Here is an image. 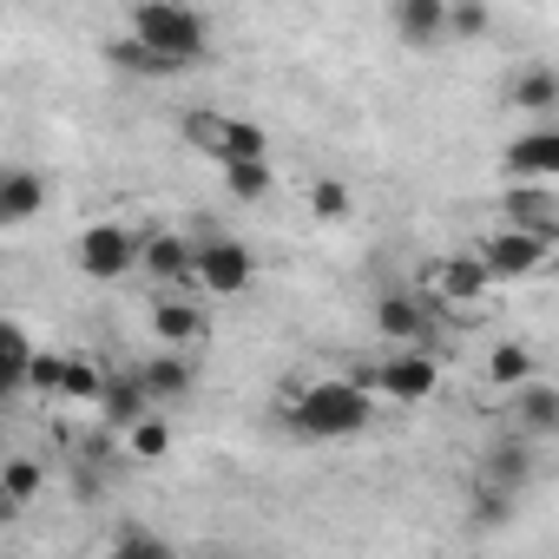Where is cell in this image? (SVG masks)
<instances>
[{"instance_id":"6da1fadb","label":"cell","mask_w":559,"mask_h":559,"mask_svg":"<svg viewBox=\"0 0 559 559\" xmlns=\"http://www.w3.org/2000/svg\"><path fill=\"white\" fill-rule=\"evenodd\" d=\"M376 421V395L369 389H356L349 376H336V382H317L297 408H290V428L297 435H317V441H336V435H362Z\"/></svg>"},{"instance_id":"7a4b0ae2","label":"cell","mask_w":559,"mask_h":559,"mask_svg":"<svg viewBox=\"0 0 559 559\" xmlns=\"http://www.w3.org/2000/svg\"><path fill=\"white\" fill-rule=\"evenodd\" d=\"M132 40H145L152 53H165L178 67H198L211 27H204V14L178 8V0H145V8H132Z\"/></svg>"},{"instance_id":"3957f363","label":"cell","mask_w":559,"mask_h":559,"mask_svg":"<svg viewBox=\"0 0 559 559\" xmlns=\"http://www.w3.org/2000/svg\"><path fill=\"white\" fill-rule=\"evenodd\" d=\"M185 139L198 145V152H211L217 165H250V158H270V145H263V126H250V119H230V112H185Z\"/></svg>"},{"instance_id":"277c9868","label":"cell","mask_w":559,"mask_h":559,"mask_svg":"<svg viewBox=\"0 0 559 559\" xmlns=\"http://www.w3.org/2000/svg\"><path fill=\"white\" fill-rule=\"evenodd\" d=\"M250 276H257V263H250V250L237 243V237H204L198 243V284L211 290V297H237V290H250Z\"/></svg>"},{"instance_id":"5b68a950","label":"cell","mask_w":559,"mask_h":559,"mask_svg":"<svg viewBox=\"0 0 559 559\" xmlns=\"http://www.w3.org/2000/svg\"><path fill=\"white\" fill-rule=\"evenodd\" d=\"M546 243L552 237H533V230H493L487 243H480V263L493 270V276H533L539 263H546Z\"/></svg>"},{"instance_id":"8992f818","label":"cell","mask_w":559,"mask_h":559,"mask_svg":"<svg viewBox=\"0 0 559 559\" xmlns=\"http://www.w3.org/2000/svg\"><path fill=\"white\" fill-rule=\"evenodd\" d=\"M435 382H441V369H435L421 349H402V356L376 362V389H382L389 402H428V395H435Z\"/></svg>"},{"instance_id":"52a82bcc","label":"cell","mask_w":559,"mask_h":559,"mask_svg":"<svg viewBox=\"0 0 559 559\" xmlns=\"http://www.w3.org/2000/svg\"><path fill=\"white\" fill-rule=\"evenodd\" d=\"M80 270L86 276H119L132 270V237L119 224H86L80 230Z\"/></svg>"},{"instance_id":"ba28073f","label":"cell","mask_w":559,"mask_h":559,"mask_svg":"<svg viewBox=\"0 0 559 559\" xmlns=\"http://www.w3.org/2000/svg\"><path fill=\"white\" fill-rule=\"evenodd\" d=\"M99 415H106V428H139L145 415H152V389H145V376H126V369H112L106 376V395H99Z\"/></svg>"},{"instance_id":"9c48e42d","label":"cell","mask_w":559,"mask_h":559,"mask_svg":"<svg viewBox=\"0 0 559 559\" xmlns=\"http://www.w3.org/2000/svg\"><path fill=\"white\" fill-rule=\"evenodd\" d=\"M507 171L539 185V178H559V126H539V132H520L507 145Z\"/></svg>"},{"instance_id":"30bf717a","label":"cell","mask_w":559,"mask_h":559,"mask_svg":"<svg viewBox=\"0 0 559 559\" xmlns=\"http://www.w3.org/2000/svg\"><path fill=\"white\" fill-rule=\"evenodd\" d=\"M487 284H493V270L480 257H441L435 263V297H448V304H480Z\"/></svg>"},{"instance_id":"8fae6325","label":"cell","mask_w":559,"mask_h":559,"mask_svg":"<svg viewBox=\"0 0 559 559\" xmlns=\"http://www.w3.org/2000/svg\"><path fill=\"white\" fill-rule=\"evenodd\" d=\"M40 204H47V185L34 171H8V178H0V224H27Z\"/></svg>"},{"instance_id":"7c38bea8","label":"cell","mask_w":559,"mask_h":559,"mask_svg":"<svg viewBox=\"0 0 559 559\" xmlns=\"http://www.w3.org/2000/svg\"><path fill=\"white\" fill-rule=\"evenodd\" d=\"M395 34L428 47V40L448 34V8H441V0H402V8H395Z\"/></svg>"},{"instance_id":"4fadbf2b","label":"cell","mask_w":559,"mask_h":559,"mask_svg":"<svg viewBox=\"0 0 559 559\" xmlns=\"http://www.w3.org/2000/svg\"><path fill=\"white\" fill-rule=\"evenodd\" d=\"M507 217H513V230H533V237H552V224H559V204H552L546 191H533V185H520V191H507Z\"/></svg>"},{"instance_id":"5bb4252c","label":"cell","mask_w":559,"mask_h":559,"mask_svg":"<svg viewBox=\"0 0 559 559\" xmlns=\"http://www.w3.org/2000/svg\"><path fill=\"white\" fill-rule=\"evenodd\" d=\"M376 323H382V336H395V343H415V349H421V336H428V310H421L415 297H382Z\"/></svg>"},{"instance_id":"9a60e30c","label":"cell","mask_w":559,"mask_h":559,"mask_svg":"<svg viewBox=\"0 0 559 559\" xmlns=\"http://www.w3.org/2000/svg\"><path fill=\"white\" fill-rule=\"evenodd\" d=\"M145 270L158 284H178V276H198V250H185V237H152L145 243Z\"/></svg>"},{"instance_id":"2e32d148","label":"cell","mask_w":559,"mask_h":559,"mask_svg":"<svg viewBox=\"0 0 559 559\" xmlns=\"http://www.w3.org/2000/svg\"><path fill=\"white\" fill-rule=\"evenodd\" d=\"M106 60H112V67H126V73H145V80H171V73H185L178 60L152 53L145 40H112V47H106Z\"/></svg>"},{"instance_id":"e0dca14e","label":"cell","mask_w":559,"mask_h":559,"mask_svg":"<svg viewBox=\"0 0 559 559\" xmlns=\"http://www.w3.org/2000/svg\"><path fill=\"white\" fill-rule=\"evenodd\" d=\"M204 330V317L185 304V297H165V304H152V336L158 343H191Z\"/></svg>"},{"instance_id":"ac0fdd59","label":"cell","mask_w":559,"mask_h":559,"mask_svg":"<svg viewBox=\"0 0 559 559\" xmlns=\"http://www.w3.org/2000/svg\"><path fill=\"white\" fill-rule=\"evenodd\" d=\"M0 349H8V362H0V376H8V389H27L34 382V343H27V330L21 323H8V330H0Z\"/></svg>"},{"instance_id":"d6986e66","label":"cell","mask_w":559,"mask_h":559,"mask_svg":"<svg viewBox=\"0 0 559 559\" xmlns=\"http://www.w3.org/2000/svg\"><path fill=\"white\" fill-rule=\"evenodd\" d=\"M106 376H112V369L67 356V369H60V395H67V402H99V395H106Z\"/></svg>"},{"instance_id":"ffe728a7","label":"cell","mask_w":559,"mask_h":559,"mask_svg":"<svg viewBox=\"0 0 559 559\" xmlns=\"http://www.w3.org/2000/svg\"><path fill=\"white\" fill-rule=\"evenodd\" d=\"M224 191H230L237 204H257V198H270V158H250V165H224Z\"/></svg>"},{"instance_id":"44dd1931","label":"cell","mask_w":559,"mask_h":559,"mask_svg":"<svg viewBox=\"0 0 559 559\" xmlns=\"http://www.w3.org/2000/svg\"><path fill=\"white\" fill-rule=\"evenodd\" d=\"M487 376H493L500 389H533V356H526L520 343H500V349L487 356Z\"/></svg>"},{"instance_id":"7402d4cb","label":"cell","mask_w":559,"mask_h":559,"mask_svg":"<svg viewBox=\"0 0 559 559\" xmlns=\"http://www.w3.org/2000/svg\"><path fill=\"white\" fill-rule=\"evenodd\" d=\"M145 389H152V402H178V395L191 389V362H185V356H158V362L145 369Z\"/></svg>"},{"instance_id":"603a6c76","label":"cell","mask_w":559,"mask_h":559,"mask_svg":"<svg viewBox=\"0 0 559 559\" xmlns=\"http://www.w3.org/2000/svg\"><path fill=\"white\" fill-rule=\"evenodd\" d=\"M513 99H520L526 112H552V106H559V73H546V67H526V73L513 80Z\"/></svg>"},{"instance_id":"cb8c5ba5","label":"cell","mask_w":559,"mask_h":559,"mask_svg":"<svg viewBox=\"0 0 559 559\" xmlns=\"http://www.w3.org/2000/svg\"><path fill=\"white\" fill-rule=\"evenodd\" d=\"M520 421H526V435H552L559 428V395L552 389H520Z\"/></svg>"},{"instance_id":"d4e9b609","label":"cell","mask_w":559,"mask_h":559,"mask_svg":"<svg viewBox=\"0 0 559 559\" xmlns=\"http://www.w3.org/2000/svg\"><path fill=\"white\" fill-rule=\"evenodd\" d=\"M0 480H8V507H27V500L40 493L47 467H40V461H27V454H14V461H8V474H0Z\"/></svg>"},{"instance_id":"484cf974","label":"cell","mask_w":559,"mask_h":559,"mask_svg":"<svg viewBox=\"0 0 559 559\" xmlns=\"http://www.w3.org/2000/svg\"><path fill=\"white\" fill-rule=\"evenodd\" d=\"M132 454H139V461H165V454H171V421H165V415H145V421L132 428Z\"/></svg>"},{"instance_id":"4316f807","label":"cell","mask_w":559,"mask_h":559,"mask_svg":"<svg viewBox=\"0 0 559 559\" xmlns=\"http://www.w3.org/2000/svg\"><path fill=\"white\" fill-rule=\"evenodd\" d=\"M487 474H493V480H500V487L513 493V487L526 480V448H520V441H507V448H493V461H487Z\"/></svg>"},{"instance_id":"83f0119b","label":"cell","mask_w":559,"mask_h":559,"mask_svg":"<svg viewBox=\"0 0 559 559\" xmlns=\"http://www.w3.org/2000/svg\"><path fill=\"white\" fill-rule=\"evenodd\" d=\"M310 211H317V217H349V191H343L336 178H317V185H310Z\"/></svg>"},{"instance_id":"f1b7e54d","label":"cell","mask_w":559,"mask_h":559,"mask_svg":"<svg viewBox=\"0 0 559 559\" xmlns=\"http://www.w3.org/2000/svg\"><path fill=\"white\" fill-rule=\"evenodd\" d=\"M112 559H165V546H158L152 533H126V539L112 546Z\"/></svg>"},{"instance_id":"f546056e","label":"cell","mask_w":559,"mask_h":559,"mask_svg":"<svg viewBox=\"0 0 559 559\" xmlns=\"http://www.w3.org/2000/svg\"><path fill=\"white\" fill-rule=\"evenodd\" d=\"M448 27L474 40V34H487V8H448Z\"/></svg>"},{"instance_id":"4dcf8cb0","label":"cell","mask_w":559,"mask_h":559,"mask_svg":"<svg viewBox=\"0 0 559 559\" xmlns=\"http://www.w3.org/2000/svg\"><path fill=\"white\" fill-rule=\"evenodd\" d=\"M60 369H67V356H40V362H34V389L60 395Z\"/></svg>"}]
</instances>
